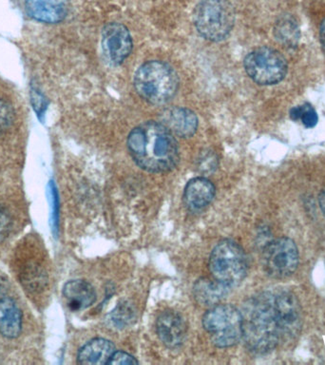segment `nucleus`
I'll return each instance as SVG.
<instances>
[{
  "instance_id": "1",
  "label": "nucleus",
  "mask_w": 325,
  "mask_h": 365,
  "mask_svg": "<svg viewBox=\"0 0 325 365\" xmlns=\"http://www.w3.org/2000/svg\"><path fill=\"white\" fill-rule=\"evenodd\" d=\"M242 336L251 352L267 354L285 341L275 291H264L248 299L241 311Z\"/></svg>"
},
{
  "instance_id": "2",
  "label": "nucleus",
  "mask_w": 325,
  "mask_h": 365,
  "mask_svg": "<svg viewBox=\"0 0 325 365\" xmlns=\"http://www.w3.org/2000/svg\"><path fill=\"white\" fill-rule=\"evenodd\" d=\"M127 145L135 164L148 173H167L178 164V143L162 123L148 121L137 125L128 134Z\"/></svg>"
},
{
  "instance_id": "3",
  "label": "nucleus",
  "mask_w": 325,
  "mask_h": 365,
  "mask_svg": "<svg viewBox=\"0 0 325 365\" xmlns=\"http://www.w3.org/2000/svg\"><path fill=\"white\" fill-rule=\"evenodd\" d=\"M179 76L167 62L150 60L140 66L133 76L136 93L153 105H165L179 90Z\"/></svg>"
},
{
  "instance_id": "4",
  "label": "nucleus",
  "mask_w": 325,
  "mask_h": 365,
  "mask_svg": "<svg viewBox=\"0 0 325 365\" xmlns=\"http://www.w3.org/2000/svg\"><path fill=\"white\" fill-rule=\"evenodd\" d=\"M236 14L230 0H200L193 11L198 34L211 42L227 39L235 25Z\"/></svg>"
},
{
  "instance_id": "5",
  "label": "nucleus",
  "mask_w": 325,
  "mask_h": 365,
  "mask_svg": "<svg viewBox=\"0 0 325 365\" xmlns=\"http://www.w3.org/2000/svg\"><path fill=\"white\" fill-rule=\"evenodd\" d=\"M210 270L217 282L227 287H235L241 284L247 276V255L237 242L224 240L211 252Z\"/></svg>"
},
{
  "instance_id": "6",
  "label": "nucleus",
  "mask_w": 325,
  "mask_h": 365,
  "mask_svg": "<svg viewBox=\"0 0 325 365\" xmlns=\"http://www.w3.org/2000/svg\"><path fill=\"white\" fill-rule=\"evenodd\" d=\"M202 325L211 341L219 348L233 346L242 336L241 311L230 304H217L202 318Z\"/></svg>"
},
{
  "instance_id": "7",
  "label": "nucleus",
  "mask_w": 325,
  "mask_h": 365,
  "mask_svg": "<svg viewBox=\"0 0 325 365\" xmlns=\"http://www.w3.org/2000/svg\"><path fill=\"white\" fill-rule=\"evenodd\" d=\"M245 73L259 85L281 82L287 73V62L278 51L269 47L255 48L245 56Z\"/></svg>"
},
{
  "instance_id": "8",
  "label": "nucleus",
  "mask_w": 325,
  "mask_h": 365,
  "mask_svg": "<svg viewBox=\"0 0 325 365\" xmlns=\"http://www.w3.org/2000/svg\"><path fill=\"white\" fill-rule=\"evenodd\" d=\"M262 262L265 273L271 278H288L298 268V247L292 239L279 237L265 245Z\"/></svg>"
},
{
  "instance_id": "9",
  "label": "nucleus",
  "mask_w": 325,
  "mask_h": 365,
  "mask_svg": "<svg viewBox=\"0 0 325 365\" xmlns=\"http://www.w3.org/2000/svg\"><path fill=\"white\" fill-rule=\"evenodd\" d=\"M101 48L108 64L121 65L130 56L133 48V37L128 29L122 23H108L102 29Z\"/></svg>"
},
{
  "instance_id": "10",
  "label": "nucleus",
  "mask_w": 325,
  "mask_h": 365,
  "mask_svg": "<svg viewBox=\"0 0 325 365\" xmlns=\"http://www.w3.org/2000/svg\"><path fill=\"white\" fill-rule=\"evenodd\" d=\"M156 332L165 346L175 349L184 344L187 336V324L182 317L175 311H164L157 319Z\"/></svg>"
},
{
  "instance_id": "11",
  "label": "nucleus",
  "mask_w": 325,
  "mask_h": 365,
  "mask_svg": "<svg viewBox=\"0 0 325 365\" xmlns=\"http://www.w3.org/2000/svg\"><path fill=\"white\" fill-rule=\"evenodd\" d=\"M161 123L174 136L181 138L193 136L199 127V120L195 113L182 107H172L162 111Z\"/></svg>"
},
{
  "instance_id": "12",
  "label": "nucleus",
  "mask_w": 325,
  "mask_h": 365,
  "mask_svg": "<svg viewBox=\"0 0 325 365\" xmlns=\"http://www.w3.org/2000/svg\"><path fill=\"white\" fill-rule=\"evenodd\" d=\"M25 7L33 19L50 24L64 20L68 10V0H25Z\"/></svg>"
},
{
  "instance_id": "13",
  "label": "nucleus",
  "mask_w": 325,
  "mask_h": 365,
  "mask_svg": "<svg viewBox=\"0 0 325 365\" xmlns=\"http://www.w3.org/2000/svg\"><path fill=\"white\" fill-rule=\"evenodd\" d=\"M215 193L212 182L205 177H196L185 185V204L192 211L204 210L212 202Z\"/></svg>"
},
{
  "instance_id": "14",
  "label": "nucleus",
  "mask_w": 325,
  "mask_h": 365,
  "mask_svg": "<svg viewBox=\"0 0 325 365\" xmlns=\"http://www.w3.org/2000/svg\"><path fill=\"white\" fill-rule=\"evenodd\" d=\"M63 296L68 307L73 311L84 310L96 301V293L93 285L83 279L68 282L63 288Z\"/></svg>"
},
{
  "instance_id": "15",
  "label": "nucleus",
  "mask_w": 325,
  "mask_h": 365,
  "mask_svg": "<svg viewBox=\"0 0 325 365\" xmlns=\"http://www.w3.org/2000/svg\"><path fill=\"white\" fill-rule=\"evenodd\" d=\"M114 352L113 342L105 339H94L79 350L77 361L84 365L108 364Z\"/></svg>"
},
{
  "instance_id": "16",
  "label": "nucleus",
  "mask_w": 325,
  "mask_h": 365,
  "mask_svg": "<svg viewBox=\"0 0 325 365\" xmlns=\"http://www.w3.org/2000/svg\"><path fill=\"white\" fill-rule=\"evenodd\" d=\"M22 329V314L11 299H0V335L8 339L19 336Z\"/></svg>"
},
{
  "instance_id": "17",
  "label": "nucleus",
  "mask_w": 325,
  "mask_h": 365,
  "mask_svg": "<svg viewBox=\"0 0 325 365\" xmlns=\"http://www.w3.org/2000/svg\"><path fill=\"white\" fill-rule=\"evenodd\" d=\"M227 285L221 282L210 281L207 279H201L196 282L194 287V296L199 304L205 307H214L217 305L225 296L227 295Z\"/></svg>"
},
{
  "instance_id": "18",
  "label": "nucleus",
  "mask_w": 325,
  "mask_h": 365,
  "mask_svg": "<svg viewBox=\"0 0 325 365\" xmlns=\"http://www.w3.org/2000/svg\"><path fill=\"white\" fill-rule=\"evenodd\" d=\"M274 36L277 41L287 48H295L301 38V31L295 17L291 14L279 16L274 26Z\"/></svg>"
},
{
  "instance_id": "19",
  "label": "nucleus",
  "mask_w": 325,
  "mask_h": 365,
  "mask_svg": "<svg viewBox=\"0 0 325 365\" xmlns=\"http://www.w3.org/2000/svg\"><path fill=\"white\" fill-rule=\"evenodd\" d=\"M108 317V324L113 325L116 329H121L131 324L135 318V312L130 304L123 302L116 307L115 309L111 311Z\"/></svg>"
},
{
  "instance_id": "20",
  "label": "nucleus",
  "mask_w": 325,
  "mask_h": 365,
  "mask_svg": "<svg viewBox=\"0 0 325 365\" xmlns=\"http://www.w3.org/2000/svg\"><path fill=\"white\" fill-rule=\"evenodd\" d=\"M290 117L295 121H301L306 128L315 127L319 121L318 114L312 106L304 104L296 106L290 110Z\"/></svg>"
},
{
  "instance_id": "21",
  "label": "nucleus",
  "mask_w": 325,
  "mask_h": 365,
  "mask_svg": "<svg viewBox=\"0 0 325 365\" xmlns=\"http://www.w3.org/2000/svg\"><path fill=\"white\" fill-rule=\"evenodd\" d=\"M14 110L10 103L0 99V136L13 125Z\"/></svg>"
},
{
  "instance_id": "22",
  "label": "nucleus",
  "mask_w": 325,
  "mask_h": 365,
  "mask_svg": "<svg viewBox=\"0 0 325 365\" xmlns=\"http://www.w3.org/2000/svg\"><path fill=\"white\" fill-rule=\"evenodd\" d=\"M200 171L204 173H210L215 170L218 165V159L213 151L207 150L200 156L198 160Z\"/></svg>"
},
{
  "instance_id": "23",
  "label": "nucleus",
  "mask_w": 325,
  "mask_h": 365,
  "mask_svg": "<svg viewBox=\"0 0 325 365\" xmlns=\"http://www.w3.org/2000/svg\"><path fill=\"white\" fill-rule=\"evenodd\" d=\"M108 364L113 365H133L138 364V361H136L135 358L127 352H123V351H115L111 356L110 361Z\"/></svg>"
},
{
  "instance_id": "24",
  "label": "nucleus",
  "mask_w": 325,
  "mask_h": 365,
  "mask_svg": "<svg viewBox=\"0 0 325 365\" xmlns=\"http://www.w3.org/2000/svg\"><path fill=\"white\" fill-rule=\"evenodd\" d=\"M31 104H33V107L34 110L36 111L37 115H42L43 111H44L46 108L45 97L43 96L39 91L31 90Z\"/></svg>"
},
{
  "instance_id": "25",
  "label": "nucleus",
  "mask_w": 325,
  "mask_h": 365,
  "mask_svg": "<svg viewBox=\"0 0 325 365\" xmlns=\"http://www.w3.org/2000/svg\"><path fill=\"white\" fill-rule=\"evenodd\" d=\"M319 38H321L322 50L325 53V19L322 20L321 28H319Z\"/></svg>"
},
{
  "instance_id": "26",
  "label": "nucleus",
  "mask_w": 325,
  "mask_h": 365,
  "mask_svg": "<svg viewBox=\"0 0 325 365\" xmlns=\"http://www.w3.org/2000/svg\"><path fill=\"white\" fill-rule=\"evenodd\" d=\"M319 205L321 208L322 215L325 218V190H322L319 196Z\"/></svg>"
}]
</instances>
